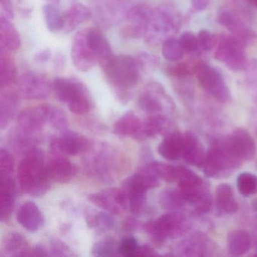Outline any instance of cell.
<instances>
[{"mask_svg":"<svg viewBox=\"0 0 257 257\" xmlns=\"http://www.w3.org/2000/svg\"><path fill=\"white\" fill-rule=\"evenodd\" d=\"M100 67L115 97L121 103H127L132 97L131 90L140 79V69L135 58L130 55H114Z\"/></svg>","mask_w":257,"mask_h":257,"instance_id":"obj_1","label":"cell"},{"mask_svg":"<svg viewBox=\"0 0 257 257\" xmlns=\"http://www.w3.org/2000/svg\"><path fill=\"white\" fill-rule=\"evenodd\" d=\"M44 153L36 148L27 154L19 164L18 179L21 189L34 197H41L49 189V177L44 162Z\"/></svg>","mask_w":257,"mask_h":257,"instance_id":"obj_2","label":"cell"},{"mask_svg":"<svg viewBox=\"0 0 257 257\" xmlns=\"http://www.w3.org/2000/svg\"><path fill=\"white\" fill-rule=\"evenodd\" d=\"M178 189L186 203L198 214H206L212 207L211 194L207 183L192 170L178 166Z\"/></svg>","mask_w":257,"mask_h":257,"instance_id":"obj_3","label":"cell"},{"mask_svg":"<svg viewBox=\"0 0 257 257\" xmlns=\"http://www.w3.org/2000/svg\"><path fill=\"white\" fill-rule=\"evenodd\" d=\"M52 85L58 100L67 103L70 112L79 115L89 112V93L82 82L74 78L58 77L54 79Z\"/></svg>","mask_w":257,"mask_h":257,"instance_id":"obj_4","label":"cell"},{"mask_svg":"<svg viewBox=\"0 0 257 257\" xmlns=\"http://www.w3.org/2000/svg\"><path fill=\"white\" fill-rule=\"evenodd\" d=\"M181 26L179 12L171 5H162L153 10V16L144 40L148 44L157 46L173 37Z\"/></svg>","mask_w":257,"mask_h":257,"instance_id":"obj_5","label":"cell"},{"mask_svg":"<svg viewBox=\"0 0 257 257\" xmlns=\"http://www.w3.org/2000/svg\"><path fill=\"white\" fill-rule=\"evenodd\" d=\"M241 163L230 151L225 140H217L207 150L203 171L207 177L219 178L229 174Z\"/></svg>","mask_w":257,"mask_h":257,"instance_id":"obj_6","label":"cell"},{"mask_svg":"<svg viewBox=\"0 0 257 257\" xmlns=\"http://www.w3.org/2000/svg\"><path fill=\"white\" fill-rule=\"evenodd\" d=\"M144 229L151 234L156 243L162 244L167 239H174L183 235L188 229L184 214L174 210L161 216L156 220L144 225Z\"/></svg>","mask_w":257,"mask_h":257,"instance_id":"obj_7","label":"cell"},{"mask_svg":"<svg viewBox=\"0 0 257 257\" xmlns=\"http://www.w3.org/2000/svg\"><path fill=\"white\" fill-rule=\"evenodd\" d=\"M214 58L228 70L240 72L248 67L244 45L233 36L222 34L216 40Z\"/></svg>","mask_w":257,"mask_h":257,"instance_id":"obj_8","label":"cell"},{"mask_svg":"<svg viewBox=\"0 0 257 257\" xmlns=\"http://www.w3.org/2000/svg\"><path fill=\"white\" fill-rule=\"evenodd\" d=\"M194 72L201 88L216 101L227 103L231 100V91L217 69L206 63H200Z\"/></svg>","mask_w":257,"mask_h":257,"instance_id":"obj_9","label":"cell"},{"mask_svg":"<svg viewBox=\"0 0 257 257\" xmlns=\"http://www.w3.org/2000/svg\"><path fill=\"white\" fill-rule=\"evenodd\" d=\"M153 10L145 4L132 6L120 29V36L126 40H138L145 37L153 16Z\"/></svg>","mask_w":257,"mask_h":257,"instance_id":"obj_10","label":"cell"},{"mask_svg":"<svg viewBox=\"0 0 257 257\" xmlns=\"http://www.w3.org/2000/svg\"><path fill=\"white\" fill-rule=\"evenodd\" d=\"M132 6V0H94L96 21L101 28L109 29L124 21Z\"/></svg>","mask_w":257,"mask_h":257,"instance_id":"obj_11","label":"cell"},{"mask_svg":"<svg viewBox=\"0 0 257 257\" xmlns=\"http://www.w3.org/2000/svg\"><path fill=\"white\" fill-rule=\"evenodd\" d=\"M52 90V85L41 73L27 72L17 79V91L24 100H44Z\"/></svg>","mask_w":257,"mask_h":257,"instance_id":"obj_12","label":"cell"},{"mask_svg":"<svg viewBox=\"0 0 257 257\" xmlns=\"http://www.w3.org/2000/svg\"><path fill=\"white\" fill-rule=\"evenodd\" d=\"M50 147L54 156H76L87 153L90 142L81 134L67 129L61 132L59 136L52 138Z\"/></svg>","mask_w":257,"mask_h":257,"instance_id":"obj_13","label":"cell"},{"mask_svg":"<svg viewBox=\"0 0 257 257\" xmlns=\"http://www.w3.org/2000/svg\"><path fill=\"white\" fill-rule=\"evenodd\" d=\"M88 199L96 207L112 214H121L129 206L127 192L119 188H109L94 192L88 195Z\"/></svg>","mask_w":257,"mask_h":257,"instance_id":"obj_14","label":"cell"},{"mask_svg":"<svg viewBox=\"0 0 257 257\" xmlns=\"http://www.w3.org/2000/svg\"><path fill=\"white\" fill-rule=\"evenodd\" d=\"M49 105L32 106L23 109L18 115L17 128L30 135H41V131L49 123Z\"/></svg>","mask_w":257,"mask_h":257,"instance_id":"obj_15","label":"cell"},{"mask_svg":"<svg viewBox=\"0 0 257 257\" xmlns=\"http://www.w3.org/2000/svg\"><path fill=\"white\" fill-rule=\"evenodd\" d=\"M138 104L146 113L150 115H157L164 110L165 104H170V100L162 85L152 82L148 84L140 94Z\"/></svg>","mask_w":257,"mask_h":257,"instance_id":"obj_16","label":"cell"},{"mask_svg":"<svg viewBox=\"0 0 257 257\" xmlns=\"http://www.w3.org/2000/svg\"><path fill=\"white\" fill-rule=\"evenodd\" d=\"M113 155L112 150L106 146L99 147L87 160V168L90 174L101 181H112Z\"/></svg>","mask_w":257,"mask_h":257,"instance_id":"obj_17","label":"cell"},{"mask_svg":"<svg viewBox=\"0 0 257 257\" xmlns=\"http://www.w3.org/2000/svg\"><path fill=\"white\" fill-rule=\"evenodd\" d=\"M224 140L230 151L240 162L252 160L255 156V141L247 131L237 129Z\"/></svg>","mask_w":257,"mask_h":257,"instance_id":"obj_18","label":"cell"},{"mask_svg":"<svg viewBox=\"0 0 257 257\" xmlns=\"http://www.w3.org/2000/svg\"><path fill=\"white\" fill-rule=\"evenodd\" d=\"M71 58L75 67L81 72H88L98 61L86 41L85 30L79 31L73 39L71 48Z\"/></svg>","mask_w":257,"mask_h":257,"instance_id":"obj_19","label":"cell"},{"mask_svg":"<svg viewBox=\"0 0 257 257\" xmlns=\"http://www.w3.org/2000/svg\"><path fill=\"white\" fill-rule=\"evenodd\" d=\"M216 20L219 25L229 31L233 37L240 40L244 46L253 42L256 37L255 33L232 12L228 10L221 11L218 14Z\"/></svg>","mask_w":257,"mask_h":257,"instance_id":"obj_20","label":"cell"},{"mask_svg":"<svg viewBox=\"0 0 257 257\" xmlns=\"http://www.w3.org/2000/svg\"><path fill=\"white\" fill-rule=\"evenodd\" d=\"M46 172L52 181L67 183L76 177L77 168L64 156H54L46 165Z\"/></svg>","mask_w":257,"mask_h":257,"instance_id":"obj_21","label":"cell"},{"mask_svg":"<svg viewBox=\"0 0 257 257\" xmlns=\"http://www.w3.org/2000/svg\"><path fill=\"white\" fill-rule=\"evenodd\" d=\"M206 156L207 152L196 135L191 132L183 135L182 158L186 161V163L192 166L202 168L205 162Z\"/></svg>","mask_w":257,"mask_h":257,"instance_id":"obj_22","label":"cell"},{"mask_svg":"<svg viewBox=\"0 0 257 257\" xmlns=\"http://www.w3.org/2000/svg\"><path fill=\"white\" fill-rule=\"evenodd\" d=\"M85 36L88 46L95 54L101 67L114 55L109 42L101 31L97 28L85 30Z\"/></svg>","mask_w":257,"mask_h":257,"instance_id":"obj_23","label":"cell"},{"mask_svg":"<svg viewBox=\"0 0 257 257\" xmlns=\"http://www.w3.org/2000/svg\"><path fill=\"white\" fill-rule=\"evenodd\" d=\"M17 221L27 231L36 232L43 226L45 219L38 206L33 201H28L19 208Z\"/></svg>","mask_w":257,"mask_h":257,"instance_id":"obj_24","label":"cell"},{"mask_svg":"<svg viewBox=\"0 0 257 257\" xmlns=\"http://www.w3.org/2000/svg\"><path fill=\"white\" fill-rule=\"evenodd\" d=\"M16 199V186L13 177H0V219L2 222L11 217Z\"/></svg>","mask_w":257,"mask_h":257,"instance_id":"obj_25","label":"cell"},{"mask_svg":"<svg viewBox=\"0 0 257 257\" xmlns=\"http://www.w3.org/2000/svg\"><path fill=\"white\" fill-rule=\"evenodd\" d=\"M21 96L17 90H7L0 97V128L4 130L11 122L19 109Z\"/></svg>","mask_w":257,"mask_h":257,"instance_id":"obj_26","label":"cell"},{"mask_svg":"<svg viewBox=\"0 0 257 257\" xmlns=\"http://www.w3.org/2000/svg\"><path fill=\"white\" fill-rule=\"evenodd\" d=\"M5 256L19 257L32 255V249L27 239L20 233L10 232L4 237L1 246Z\"/></svg>","mask_w":257,"mask_h":257,"instance_id":"obj_27","label":"cell"},{"mask_svg":"<svg viewBox=\"0 0 257 257\" xmlns=\"http://www.w3.org/2000/svg\"><path fill=\"white\" fill-rule=\"evenodd\" d=\"M22 40L19 31L10 19L0 16V51L16 52L20 48Z\"/></svg>","mask_w":257,"mask_h":257,"instance_id":"obj_28","label":"cell"},{"mask_svg":"<svg viewBox=\"0 0 257 257\" xmlns=\"http://www.w3.org/2000/svg\"><path fill=\"white\" fill-rule=\"evenodd\" d=\"M183 135L179 132H169L158 147L159 155L168 161H176L182 158Z\"/></svg>","mask_w":257,"mask_h":257,"instance_id":"obj_29","label":"cell"},{"mask_svg":"<svg viewBox=\"0 0 257 257\" xmlns=\"http://www.w3.org/2000/svg\"><path fill=\"white\" fill-rule=\"evenodd\" d=\"M215 203L218 211L222 213L234 214L238 210L232 187L228 183H221L216 186Z\"/></svg>","mask_w":257,"mask_h":257,"instance_id":"obj_30","label":"cell"},{"mask_svg":"<svg viewBox=\"0 0 257 257\" xmlns=\"http://www.w3.org/2000/svg\"><path fill=\"white\" fill-rule=\"evenodd\" d=\"M168 120L162 114L151 115L142 121L139 132L135 137L138 141H144L148 138H154L156 135H160L165 132L168 127Z\"/></svg>","mask_w":257,"mask_h":257,"instance_id":"obj_31","label":"cell"},{"mask_svg":"<svg viewBox=\"0 0 257 257\" xmlns=\"http://www.w3.org/2000/svg\"><path fill=\"white\" fill-rule=\"evenodd\" d=\"M142 121L133 111L123 114L113 124V133L117 136L135 138L141 127Z\"/></svg>","mask_w":257,"mask_h":257,"instance_id":"obj_32","label":"cell"},{"mask_svg":"<svg viewBox=\"0 0 257 257\" xmlns=\"http://www.w3.org/2000/svg\"><path fill=\"white\" fill-rule=\"evenodd\" d=\"M65 27L64 31L70 33L92 17L91 10L82 4H75L64 15Z\"/></svg>","mask_w":257,"mask_h":257,"instance_id":"obj_33","label":"cell"},{"mask_svg":"<svg viewBox=\"0 0 257 257\" xmlns=\"http://www.w3.org/2000/svg\"><path fill=\"white\" fill-rule=\"evenodd\" d=\"M10 139V144L14 150L25 155L31 150L38 148V144L41 141V135H30L16 128L12 132Z\"/></svg>","mask_w":257,"mask_h":257,"instance_id":"obj_34","label":"cell"},{"mask_svg":"<svg viewBox=\"0 0 257 257\" xmlns=\"http://www.w3.org/2000/svg\"><path fill=\"white\" fill-rule=\"evenodd\" d=\"M227 246L230 254L242 255L249 252L251 247V239L249 233L245 230H233L227 237Z\"/></svg>","mask_w":257,"mask_h":257,"instance_id":"obj_35","label":"cell"},{"mask_svg":"<svg viewBox=\"0 0 257 257\" xmlns=\"http://www.w3.org/2000/svg\"><path fill=\"white\" fill-rule=\"evenodd\" d=\"M18 69L10 52L0 51V87L7 88L17 80Z\"/></svg>","mask_w":257,"mask_h":257,"instance_id":"obj_36","label":"cell"},{"mask_svg":"<svg viewBox=\"0 0 257 257\" xmlns=\"http://www.w3.org/2000/svg\"><path fill=\"white\" fill-rule=\"evenodd\" d=\"M43 12L46 27L50 32L56 34L64 31L65 27L64 15L61 14L56 6L53 4H47L43 7Z\"/></svg>","mask_w":257,"mask_h":257,"instance_id":"obj_37","label":"cell"},{"mask_svg":"<svg viewBox=\"0 0 257 257\" xmlns=\"http://www.w3.org/2000/svg\"><path fill=\"white\" fill-rule=\"evenodd\" d=\"M186 203L179 189H165L159 196V204L162 208L170 211H174L182 208Z\"/></svg>","mask_w":257,"mask_h":257,"instance_id":"obj_38","label":"cell"},{"mask_svg":"<svg viewBox=\"0 0 257 257\" xmlns=\"http://www.w3.org/2000/svg\"><path fill=\"white\" fill-rule=\"evenodd\" d=\"M111 214L112 213L107 211H101L88 215L86 217L87 223L88 226L99 232L109 231L114 225V219Z\"/></svg>","mask_w":257,"mask_h":257,"instance_id":"obj_39","label":"cell"},{"mask_svg":"<svg viewBox=\"0 0 257 257\" xmlns=\"http://www.w3.org/2000/svg\"><path fill=\"white\" fill-rule=\"evenodd\" d=\"M162 53L166 61L174 63L181 61L184 57L185 52L178 40L170 37L162 43Z\"/></svg>","mask_w":257,"mask_h":257,"instance_id":"obj_40","label":"cell"},{"mask_svg":"<svg viewBox=\"0 0 257 257\" xmlns=\"http://www.w3.org/2000/svg\"><path fill=\"white\" fill-rule=\"evenodd\" d=\"M147 166L157 175L160 180L172 183L177 181L178 177V168L161 162H150Z\"/></svg>","mask_w":257,"mask_h":257,"instance_id":"obj_41","label":"cell"},{"mask_svg":"<svg viewBox=\"0 0 257 257\" xmlns=\"http://www.w3.org/2000/svg\"><path fill=\"white\" fill-rule=\"evenodd\" d=\"M237 187L240 195L248 197L257 192V176L249 172H243L237 177Z\"/></svg>","mask_w":257,"mask_h":257,"instance_id":"obj_42","label":"cell"},{"mask_svg":"<svg viewBox=\"0 0 257 257\" xmlns=\"http://www.w3.org/2000/svg\"><path fill=\"white\" fill-rule=\"evenodd\" d=\"M118 253V246L112 237H106L94 243L91 249V254L94 256H114Z\"/></svg>","mask_w":257,"mask_h":257,"instance_id":"obj_43","label":"cell"},{"mask_svg":"<svg viewBox=\"0 0 257 257\" xmlns=\"http://www.w3.org/2000/svg\"><path fill=\"white\" fill-rule=\"evenodd\" d=\"M49 123L61 132L68 129V120L65 113L59 108L52 105H49Z\"/></svg>","mask_w":257,"mask_h":257,"instance_id":"obj_44","label":"cell"},{"mask_svg":"<svg viewBox=\"0 0 257 257\" xmlns=\"http://www.w3.org/2000/svg\"><path fill=\"white\" fill-rule=\"evenodd\" d=\"M135 60L140 70L144 72L153 71L156 70L160 64V60L157 56L147 52H141L138 54Z\"/></svg>","mask_w":257,"mask_h":257,"instance_id":"obj_45","label":"cell"},{"mask_svg":"<svg viewBox=\"0 0 257 257\" xmlns=\"http://www.w3.org/2000/svg\"><path fill=\"white\" fill-rule=\"evenodd\" d=\"M139 246L138 240L133 236L124 237L118 245V253L124 257L136 256Z\"/></svg>","mask_w":257,"mask_h":257,"instance_id":"obj_46","label":"cell"},{"mask_svg":"<svg viewBox=\"0 0 257 257\" xmlns=\"http://www.w3.org/2000/svg\"><path fill=\"white\" fill-rule=\"evenodd\" d=\"M15 159L13 155L1 149L0 151V177H12L14 171Z\"/></svg>","mask_w":257,"mask_h":257,"instance_id":"obj_47","label":"cell"},{"mask_svg":"<svg viewBox=\"0 0 257 257\" xmlns=\"http://www.w3.org/2000/svg\"><path fill=\"white\" fill-rule=\"evenodd\" d=\"M183 51L188 53H193L199 49L198 37L190 31L183 32L178 39Z\"/></svg>","mask_w":257,"mask_h":257,"instance_id":"obj_48","label":"cell"},{"mask_svg":"<svg viewBox=\"0 0 257 257\" xmlns=\"http://www.w3.org/2000/svg\"><path fill=\"white\" fill-rule=\"evenodd\" d=\"M198 46L199 49L203 52H210L216 46V40L210 31L201 30L198 35Z\"/></svg>","mask_w":257,"mask_h":257,"instance_id":"obj_49","label":"cell"},{"mask_svg":"<svg viewBox=\"0 0 257 257\" xmlns=\"http://www.w3.org/2000/svg\"><path fill=\"white\" fill-rule=\"evenodd\" d=\"M175 64L168 65L165 69V72L168 76L172 78L181 77V76H191V70L186 63L174 62Z\"/></svg>","mask_w":257,"mask_h":257,"instance_id":"obj_50","label":"cell"},{"mask_svg":"<svg viewBox=\"0 0 257 257\" xmlns=\"http://www.w3.org/2000/svg\"><path fill=\"white\" fill-rule=\"evenodd\" d=\"M50 246V255L69 256V255H72L68 246L65 243H63L62 241H60L59 240H57V239H54L51 241Z\"/></svg>","mask_w":257,"mask_h":257,"instance_id":"obj_51","label":"cell"},{"mask_svg":"<svg viewBox=\"0 0 257 257\" xmlns=\"http://www.w3.org/2000/svg\"><path fill=\"white\" fill-rule=\"evenodd\" d=\"M0 7H1V16L13 20L15 18V10L12 0H0Z\"/></svg>","mask_w":257,"mask_h":257,"instance_id":"obj_52","label":"cell"},{"mask_svg":"<svg viewBox=\"0 0 257 257\" xmlns=\"http://www.w3.org/2000/svg\"><path fill=\"white\" fill-rule=\"evenodd\" d=\"M52 53L51 49H46L40 51L34 55V60L37 64H46L48 61H50L52 58Z\"/></svg>","mask_w":257,"mask_h":257,"instance_id":"obj_53","label":"cell"},{"mask_svg":"<svg viewBox=\"0 0 257 257\" xmlns=\"http://www.w3.org/2000/svg\"><path fill=\"white\" fill-rule=\"evenodd\" d=\"M210 4V0H191L192 7L198 11L207 10Z\"/></svg>","mask_w":257,"mask_h":257,"instance_id":"obj_54","label":"cell"},{"mask_svg":"<svg viewBox=\"0 0 257 257\" xmlns=\"http://www.w3.org/2000/svg\"><path fill=\"white\" fill-rule=\"evenodd\" d=\"M154 249L150 245H144V246H140L137 252L136 256H148V255H154Z\"/></svg>","mask_w":257,"mask_h":257,"instance_id":"obj_55","label":"cell"},{"mask_svg":"<svg viewBox=\"0 0 257 257\" xmlns=\"http://www.w3.org/2000/svg\"><path fill=\"white\" fill-rule=\"evenodd\" d=\"M66 59L64 55L61 53H57L54 58V67L56 70H62L65 66Z\"/></svg>","mask_w":257,"mask_h":257,"instance_id":"obj_56","label":"cell"},{"mask_svg":"<svg viewBox=\"0 0 257 257\" xmlns=\"http://www.w3.org/2000/svg\"><path fill=\"white\" fill-rule=\"evenodd\" d=\"M32 255L34 256H48L49 255L46 248L43 244H37L32 249Z\"/></svg>","mask_w":257,"mask_h":257,"instance_id":"obj_57","label":"cell"},{"mask_svg":"<svg viewBox=\"0 0 257 257\" xmlns=\"http://www.w3.org/2000/svg\"><path fill=\"white\" fill-rule=\"evenodd\" d=\"M140 223L135 219H127L124 224V228L126 231H135L139 228Z\"/></svg>","mask_w":257,"mask_h":257,"instance_id":"obj_58","label":"cell"},{"mask_svg":"<svg viewBox=\"0 0 257 257\" xmlns=\"http://www.w3.org/2000/svg\"><path fill=\"white\" fill-rule=\"evenodd\" d=\"M247 1L249 3V4L255 6V7H257V0H247Z\"/></svg>","mask_w":257,"mask_h":257,"instance_id":"obj_59","label":"cell"},{"mask_svg":"<svg viewBox=\"0 0 257 257\" xmlns=\"http://www.w3.org/2000/svg\"><path fill=\"white\" fill-rule=\"evenodd\" d=\"M47 1H49V2L52 3V4H54V3H55V4H58V3H59L60 1H61V0H47Z\"/></svg>","mask_w":257,"mask_h":257,"instance_id":"obj_60","label":"cell"}]
</instances>
